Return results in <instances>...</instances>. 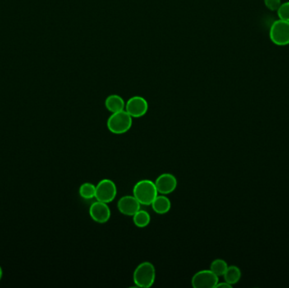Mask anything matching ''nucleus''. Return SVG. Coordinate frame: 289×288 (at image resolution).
Returning <instances> with one entry per match:
<instances>
[{
	"label": "nucleus",
	"instance_id": "obj_8",
	"mask_svg": "<svg viewBox=\"0 0 289 288\" xmlns=\"http://www.w3.org/2000/svg\"><path fill=\"white\" fill-rule=\"evenodd\" d=\"M89 215L97 223H107L111 218V210L107 203L97 200L91 205Z\"/></svg>",
	"mask_w": 289,
	"mask_h": 288
},
{
	"label": "nucleus",
	"instance_id": "obj_3",
	"mask_svg": "<svg viewBox=\"0 0 289 288\" xmlns=\"http://www.w3.org/2000/svg\"><path fill=\"white\" fill-rule=\"evenodd\" d=\"M133 124V118L125 110L113 112L107 121V128L113 134H124L127 133Z\"/></svg>",
	"mask_w": 289,
	"mask_h": 288
},
{
	"label": "nucleus",
	"instance_id": "obj_19",
	"mask_svg": "<svg viewBox=\"0 0 289 288\" xmlns=\"http://www.w3.org/2000/svg\"><path fill=\"white\" fill-rule=\"evenodd\" d=\"M232 285H230L229 283H227L226 281H223V282H218L217 283L216 287L217 288H231L232 287Z\"/></svg>",
	"mask_w": 289,
	"mask_h": 288
},
{
	"label": "nucleus",
	"instance_id": "obj_18",
	"mask_svg": "<svg viewBox=\"0 0 289 288\" xmlns=\"http://www.w3.org/2000/svg\"><path fill=\"white\" fill-rule=\"evenodd\" d=\"M264 3L267 9L272 11H277L280 5H282L281 0H264Z\"/></svg>",
	"mask_w": 289,
	"mask_h": 288
},
{
	"label": "nucleus",
	"instance_id": "obj_12",
	"mask_svg": "<svg viewBox=\"0 0 289 288\" xmlns=\"http://www.w3.org/2000/svg\"><path fill=\"white\" fill-rule=\"evenodd\" d=\"M125 100L119 95H110L105 100V107L111 113L120 112L125 108Z\"/></svg>",
	"mask_w": 289,
	"mask_h": 288
},
{
	"label": "nucleus",
	"instance_id": "obj_16",
	"mask_svg": "<svg viewBox=\"0 0 289 288\" xmlns=\"http://www.w3.org/2000/svg\"><path fill=\"white\" fill-rule=\"evenodd\" d=\"M228 265L224 260L222 258H216L214 261H212L211 266H210V270L214 272L218 277L219 276H223L225 272L227 270Z\"/></svg>",
	"mask_w": 289,
	"mask_h": 288
},
{
	"label": "nucleus",
	"instance_id": "obj_4",
	"mask_svg": "<svg viewBox=\"0 0 289 288\" xmlns=\"http://www.w3.org/2000/svg\"><path fill=\"white\" fill-rule=\"evenodd\" d=\"M270 39L277 46L289 44V21L275 20L270 28Z\"/></svg>",
	"mask_w": 289,
	"mask_h": 288
},
{
	"label": "nucleus",
	"instance_id": "obj_20",
	"mask_svg": "<svg viewBox=\"0 0 289 288\" xmlns=\"http://www.w3.org/2000/svg\"><path fill=\"white\" fill-rule=\"evenodd\" d=\"M2 275H3L2 269H1V267H0V280H1V278H2Z\"/></svg>",
	"mask_w": 289,
	"mask_h": 288
},
{
	"label": "nucleus",
	"instance_id": "obj_13",
	"mask_svg": "<svg viewBox=\"0 0 289 288\" xmlns=\"http://www.w3.org/2000/svg\"><path fill=\"white\" fill-rule=\"evenodd\" d=\"M224 281L230 285H235L240 281L241 278V271L236 266H231L227 267V270L223 275Z\"/></svg>",
	"mask_w": 289,
	"mask_h": 288
},
{
	"label": "nucleus",
	"instance_id": "obj_10",
	"mask_svg": "<svg viewBox=\"0 0 289 288\" xmlns=\"http://www.w3.org/2000/svg\"><path fill=\"white\" fill-rule=\"evenodd\" d=\"M140 202L134 195H125L118 200V210L124 216H133L140 210Z\"/></svg>",
	"mask_w": 289,
	"mask_h": 288
},
{
	"label": "nucleus",
	"instance_id": "obj_9",
	"mask_svg": "<svg viewBox=\"0 0 289 288\" xmlns=\"http://www.w3.org/2000/svg\"><path fill=\"white\" fill-rule=\"evenodd\" d=\"M155 184L157 187L158 194H172L175 189H177L178 180L177 178L172 174L170 172H164L160 174L157 177Z\"/></svg>",
	"mask_w": 289,
	"mask_h": 288
},
{
	"label": "nucleus",
	"instance_id": "obj_14",
	"mask_svg": "<svg viewBox=\"0 0 289 288\" xmlns=\"http://www.w3.org/2000/svg\"><path fill=\"white\" fill-rule=\"evenodd\" d=\"M133 222L135 226L139 228H144L149 225L151 222V216L147 211L144 210H139L136 213L132 216Z\"/></svg>",
	"mask_w": 289,
	"mask_h": 288
},
{
	"label": "nucleus",
	"instance_id": "obj_17",
	"mask_svg": "<svg viewBox=\"0 0 289 288\" xmlns=\"http://www.w3.org/2000/svg\"><path fill=\"white\" fill-rule=\"evenodd\" d=\"M277 12L280 20L289 21V1L283 3V4L280 5V7L278 8Z\"/></svg>",
	"mask_w": 289,
	"mask_h": 288
},
{
	"label": "nucleus",
	"instance_id": "obj_7",
	"mask_svg": "<svg viewBox=\"0 0 289 288\" xmlns=\"http://www.w3.org/2000/svg\"><path fill=\"white\" fill-rule=\"evenodd\" d=\"M149 105L147 99L140 96L130 97L125 103V110L133 119H139L147 114Z\"/></svg>",
	"mask_w": 289,
	"mask_h": 288
},
{
	"label": "nucleus",
	"instance_id": "obj_1",
	"mask_svg": "<svg viewBox=\"0 0 289 288\" xmlns=\"http://www.w3.org/2000/svg\"><path fill=\"white\" fill-rule=\"evenodd\" d=\"M156 281V268L149 261H143L138 265L133 273V281L135 286L140 288H149Z\"/></svg>",
	"mask_w": 289,
	"mask_h": 288
},
{
	"label": "nucleus",
	"instance_id": "obj_5",
	"mask_svg": "<svg viewBox=\"0 0 289 288\" xmlns=\"http://www.w3.org/2000/svg\"><path fill=\"white\" fill-rule=\"evenodd\" d=\"M118 188L112 179H103L96 185L95 199L109 204L117 196Z\"/></svg>",
	"mask_w": 289,
	"mask_h": 288
},
{
	"label": "nucleus",
	"instance_id": "obj_15",
	"mask_svg": "<svg viewBox=\"0 0 289 288\" xmlns=\"http://www.w3.org/2000/svg\"><path fill=\"white\" fill-rule=\"evenodd\" d=\"M79 194L83 199H93L96 197V185L92 183H84L79 189Z\"/></svg>",
	"mask_w": 289,
	"mask_h": 288
},
{
	"label": "nucleus",
	"instance_id": "obj_2",
	"mask_svg": "<svg viewBox=\"0 0 289 288\" xmlns=\"http://www.w3.org/2000/svg\"><path fill=\"white\" fill-rule=\"evenodd\" d=\"M158 191L155 182L150 179H141L133 188V195L141 206H151Z\"/></svg>",
	"mask_w": 289,
	"mask_h": 288
},
{
	"label": "nucleus",
	"instance_id": "obj_11",
	"mask_svg": "<svg viewBox=\"0 0 289 288\" xmlns=\"http://www.w3.org/2000/svg\"><path fill=\"white\" fill-rule=\"evenodd\" d=\"M151 206L155 213L158 214V215H165L169 212L172 207V203L167 195L158 194L154 200L152 201Z\"/></svg>",
	"mask_w": 289,
	"mask_h": 288
},
{
	"label": "nucleus",
	"instance_id": "obj_6",
	"mask_svg": "<svg viewBox=\"0 0 289 288\" xmlns=\"http://www.w3.org/2000/svg\"><path fill=\"white\" fill-rule=\"evenodd\" d=\"M219 277L211 270H201L194 274L191 285L194 288H214L219 282Z\"/></svg>",
	"mask_w": 289,
	"mask_h": 288
}]
</instances>
